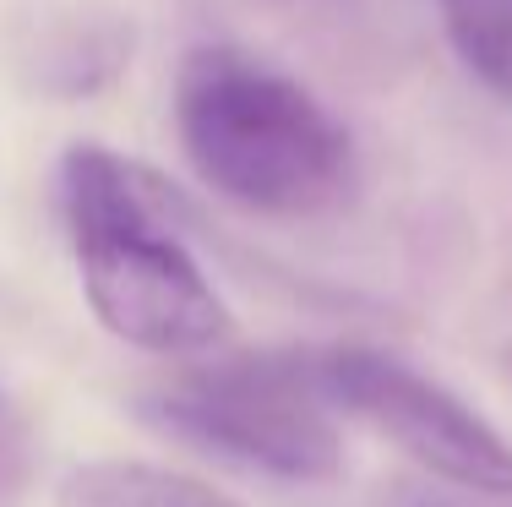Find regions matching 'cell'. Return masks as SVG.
<instances>
[{
    "label": "cell",
    "mask_w": 512,
    "mask_h": 507,
    "mask_svg": "<svg viewBox=\"0 0 512 507\" xmlns=\"http://www.w3.org/2000/svg\"><path fill=\"white\" fill-rule=\"evenodd\" d=\"M175 137L213 197L267 219L327 213L355 186V148L327 104L235 44L180 60Z\"/></svg>",
    "instance_id": "obj_1"
},
{
    "label": "cell",
    "mask_w": 512,
    "mask_h": 507,
    "mask_svg": "<svg viewBox=\"0 0 512 507\" xmlns=\"http://www.w3.org/2000/svg\"><path fill=\"white\" fill-rule=\"evenodd\" d=\"M158 197L164 186L153 175L99 142H77L60 164L82 295L104 333L148 355H202L235 333V317L175 229H164Z\"/></svg>",
    "instance_id": "obj_2"
},
{
    "label": "cell",
    "mask_w": 512,
    "mask_h": 507,
    "mask_svg": "<svg viewBox=\"0 0 512 507\" xmlns=\"http://www.w3.org/2000/svg\"><path fill=\"white\" fill-rule=\"evenodd\" d=\"M142 415L278 480H333L344 464L316 360L240 355L191 366L142 398Z\"/></svg>",
    "instance_id": "obj_3"
},
{
    "label": "cell",
    "mask_w": 512,
    "mask_h": 507,
    "mask_svg": "<svg viewBox=\"0 0 512 507\" xmlns=\"http://www.w3.org/2000/svg\"><path fill=\"white\" fill-rule=\"evenodd\" d=\"M316 382H322L327 404L376 426L425 475L480 491V497H512L507 437L491 420L474 415L463 398L409 371L404 360L376 355V349H333V355L316 360Z\"/></svg>",
    "instance_id": "obj_4"
},
{
    "label": "cell",
    "mask_w": 512,
    "mask_h": 507,
    "mask_svg": "<svg viewBox=\"0 0 512 507\" xmlns=\"http://www.w3.org/2000/svg\"><path fill=\"white\" fill-rule=\"evenodd\" d=\"M55 507H240L197 475H175L137 458H93L77 464L55 491Z\"/></svg>",
    "instance_id": "obj_5"
},
{
    "label": "cell",
    "mask_w": 512,
    "mask_h": 507,
    "mask_svg": "<svg viewBox=\"0 0 512 507\" xmlns=\"http://www.w3.org/2000/svg\"><path fill=\"white\" fill-rule=\"evenodd\" d=\"M295 28L349 60H398L414 39L420 0H273Z\"/></svg>",
    "instance_id": "obj_6"
},
{
    "label": "cell",
    "mask_w": 512,
    "mask_h": 507,
    "mask_svg": "<svg viewBox=\"0 0 512 507\" xmlns=\"http://www.w3.org/2000/svg\"><path fill=\"white\" fill-rule=\"evenodd\" d=\"M436 17L463 71L512 104V0H436Z\"/></svg>",
    "instance_id": "obj_7"
},
{
    "label": "cell",
    "mask_w": 512,
    "mask_h": 507,
    "mask_svg": "<svg viewBox=\"0 0 512 507\" xmlns=\"http://www.w3.org/2000/svg\"><path fill=\"white\" fill-rule=\"evenodd\" d=\"M28 480V426L17 420V409L0 398V502H11Z\"/></svg>",
    "instance_id": "obj_8"
}]
</instances>
